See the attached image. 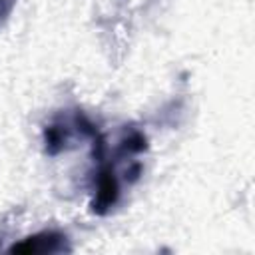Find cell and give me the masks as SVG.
<instances>
[{"instance_id":"3957f363","label":"cell","mask_w":255,"mask_h":255,"mask_svg":"<svg viewBox=\"0 0 255 255\" xmlns=\"http://www.w3.org/2000/svg\"><path fill=\"white\" fill-rule=\"evenodd\" d=\"M70 143V126L68 124H50L44 128V147L50 155H58Z\"/></svg>"},{"instance_id":"277c9868","label":"cell","mask_w":255,"mask_h":255,"mask_svg":"<svg viewBox=\"0 0 255 255\" xmlns=\"http://www.w3.org/2000/svg\"><path fill=\"white\" fill-rule=\"evenodd\" d=\"M143 149H147V139L141 131L137 129H129L122 139H120V145H118V155H135V153H141Z\"/></svg>"},{"instance_id":"5b68a950","label":"cell","mask_w":255,"mask_h":255,"mask_svg":"<svg viewBox=\"0 0 255 255\" xmlns=\"http://www.w3.org/2000/svg\"><path fill=\"white\" fill-rule=\"evenodd\" d=\"M14 4H16V0H0V28H2L4 22L8 20V16H10L12 8H14Z\"/></svg>"},{"instance_id":"7a4b0ae2","label":"cell","mask_w":255,"mask_h":255,"mask_svg":"<svg viewBox=\"0 0 255 255\" xmlns=\"http://www.w3.org/2000/svg\"><path fill=\"white\" fill-rule=\"evenodd\" d=\"M64 251H70L68 237L58 231H40L10 247V253H64Z\"/></svg>"},{"instance_id":"6da1fadb","label":"cell","mask_w":255,"mask_h":255,"mask_svg":"<svg viewBox=\"0 0 255 255\" xmlns=\"http://www.w3.org/2000/svg\"><path fill=\"white\" fill-rule=\"evenodd\" d=\"M120 201V179L112 165H104L96 177V193L92 199V211L96 215L110 213Z\"/></svg>"}]
</instances>
